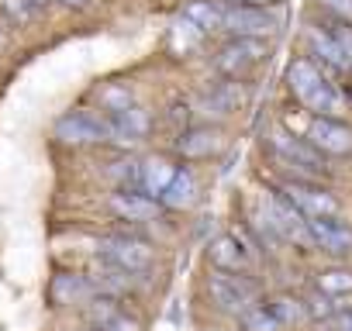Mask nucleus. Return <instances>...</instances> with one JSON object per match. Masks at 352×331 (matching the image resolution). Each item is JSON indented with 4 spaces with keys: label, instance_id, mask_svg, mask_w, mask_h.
Returning <instances> with one entry per match:
<instances>
[{
    "label": "nucleus",
    "instance_id": "1",
    "mask_svg": "<svg viewBox=\"0 0 352 331\" xmlns=\"http://www.w3.org/2000/svg\"><path fill=\"white\" fill-rule=\"evenodd\" d=\"M287 87L290 93L297 97V104L304 111H311L314 117H338L345 100H342V90L311 62V59H294L287 66Z\"/></svg>",
    "mask_w": 352,
    "mask_h": 331
},
{
    "label": "nucleus",
    "instance_id": "2",
    "mask_svg": "<svg viewBox=\"0 0 352 331\" xmlns=\"http://www.w3.org/2000/svg\"><path fill=\"white\" fill-rule=\"evenodd\" d=\"M270 152L280 159V166L300 173L297 180H324V176H328L324 155H321L307 138H297V135H290L287 128H276V131L270 135Z\"/></svg>",
    "mask_w": 352,
    "mask_h": 331
},
{
    "label": "nucleus",
    "instance_id": "3",
    "mask_svg": "<svg viewBox=\"0 0 352 331\" xmlns=\"http://www.w3.org/2000/svg\"><path fill=\"white\" fill-rule=\"evenodd\" d=\"M208 293L211 300L228 310V314H245L249 307H256V297H259V283L245 273H225V269H214L211 279H208Z\"/></svg>",
    "mask_w": 352,
    "mask_h": 331
},
{
    "label": "nucleus",
    "instance_id": "4",
    "mask_svg": "<svg viewBox=\"0 0 352 331\" xmlns=\"http://www.w3.org/2000/svg\"><path fill=\"white\" fill-rule=\"evenodd\" d=\"M97 255H100L104 266H114V269L131 273V276H135V273H148L152 262H155L152 245L142 242V238H128V235H111V238H104V242L97 245Z\"/></svg>",
    "mask_w": 352,
    "mask_h": 331
},
{
    "label": "nucleus",
    "instance_id": "5",
    "mask_svg": "<svg viewBox=\"0 0 352 331\" xmlns=\"http://www.w3.org/2000/svg\"><path fill=\"white\" fill-rule=\"evenodd\" d=\"M221 28L232 32L235 38H266L280 28V14L270 8L228 4V8H221Z\"/></svg>",
    "mask_w": 352,
    "mask_h": 331
},
{
    "label": "nucleus",
    "instance_id": "6",
    "mask_svg": "<svg viewBox=\"0 0 352 331\" xmlns=\"http://www.w3.org/2000/svg\"><path fill=\"white\" fill-rule=\"evenodd\" d=\"M266 228L276 235V238H287L294 245H314L311 242V221L280 194L273 190L270 201H266Z\"/></svg>",
    "mask_w": 352,
    "mask_h": 331
},
{
    "label": "nucleus",
    "instance_id": "7",
    "mask_svg": "<svg viewBox=\"0 0 352 331\" xmlns=\"http://www.w3.org/2000/svg\"><path fill=\"white\" fill-rule=\"evenodd\" d=\"M266 56H270L266 38H232V42L218 52L214 66H218L221 76H228V80H242V76L252 73Z\"/></svg>",
    "mask_w": 352,
    "mask_h": 331
},
{
    "label": "nucleus",
    "instance_id": "8",
    "mask_svg": "<svg viewBox=\"0 0 352 331\" xmlns=\"http://www.w3.org/2000/svg\"><path fill=\"white\" fill-rule=\"evenodd\" d=\"M280 194L304 214V218H338V201L331 190L311 183V180H287Z\"/></svg>",
    "mask_w": 352,
    "mask_h": 331
},
{
    "label": "nucleus",
    "instance_id": "9",
    "mask_svg": "<svg viewBox=\"0 0 352 331\" xmlns=\"http://www.w3.org/2000/svg\"><path fill=\"white\" fill-rule=\"evenodd\" d=\"M307 49H311V62L328 76V80H335V76H345L349 69H352V62H349V56H345V49H342V42L324 28V25H311L307 28Z\"/></svg>",
    "mask_w": 352,
    "mask_h": 331
},
{
    "label": "nucleus",
    "instance_id": "10",
    "mask_svg": "<svg viewBox=\"0 0 352 331\" xmlns=\"http://www.w3.org/2000/svg\"><path fill=\"white\" fill-rule=\"evenodd\" d=\"M304 138L321 155H352V128L338 117H311Z\"/></svg>",
    "mask_w": 352,
    "mask_h": 331
},
{
    "label": "nucleus",
    "instance_id": "11",
    "mask_svg": "<svg viewBox=\"0 0 352 331\" xmlns=\"http://www.w3.org/2000/svg\"><path fill=\"white\" fill-rule=\"evenodd\" d=\"M56 138L66 141V145L111 141V128H107V117H97V114H87V111H73V114H63L56 121Z\"/></svg>",
    "mask_w": 352,
    "mask_h": 331
},
{
    "label": "nucleus",
    "instance_id": "12",
    "mask_svg": "<svg viewBox=\"0 0 352 331\" xmlns=\"http://www.w3.org/2000/svg\"><path fill=\"white\" fill-rule=\"evenodd\" d=\"M208 259L214 269H225V273H245L249 262H252V249L245 245V238L239 231L232 235H218L208 249Z\"/></svg>",
    "mask_w": 352,
    "mask_h": 331
},
{
    "label": "nucleus",
    "instance_id": "13",
    "mask_svg": "<svg viewBox=\"0 0 352 331\" xmlns=\"http://www.w3.org/2000/svg\"><path fill=\"white\" fill-rule=\"evenodd\" d=\"M311 221V242L321 252L331 255H349L352 252V228L338 218H307Z\"/></svg>",
    "mask_w": 352,
    "mask_h": 331
},
{
    "label": "nucleus",
    "instance_id": "14",
    "mask_svg": "<svg viewBox=\"0 0 352 331\" xmlns=\"http://www.w3.org/2000/svg\"><path fill=\"white\" fill-rule=\"evenodd\" d=\"M107 128H111V141H121V145H131V141H142L152 128L148 114L142 107H124V111H111L107 114Z\"/></svg>",
    "mask_w": 352,
    "mask_h": 331
},
{
    "label": "nucleus",
    "instance_id": "15",
    "mask_svg": "<svg viewBox=\"0 0 352 331\" xmlns=\"http://www.w3.org/2000/svg\"><path fill=\"white\" fill-rule=\"evenodd\" d=\"M90 324H94V331H142V324L124 307H118L114 297L90 300Z\"/></svg>",
    "mask_w": 352,
    "mask_h": 331
},
{
    "label": "nucleus",
    "instance_id": "16",
    "mask_svg": "<svg viewBox=\"0 0 352 331\" xmlns=\"http://www.w3.org/2000/svg\"><path fill=\"white\" fill-rule=\"evenodd\" d=\"M159 201L155 197H148V194H142V190H118L114 197H111V211L118 214V218H124V221H148V218H155L159 214Z\"/></svg>",
    "mask_w": 352,
    "mask_h": 331
},
{
    "label": "nucleus",
    "instance_id": "17",
    "mask_svg": "<svg viewBox=\"0 0 352 331\" xmlns=\"http://www.w3.org/2000/svg\"><path fill=\"white\" fill-rule=\"evenodd\" d=\"M221 148V131L218 128H184L176 138V152L184 159H208Z\"/></svg>",
    "mask_w": 352,
    "mask_h": 331
},
{
    "label": "nucleus",
    "instance_id": "18",
    "mask_svg": "<svg viewBox=\"0 0 352 331\" xmlns=\"http://www.w3.org/2000/svg\"><path fill=\"white\" fill-rule=\"evenodd\" d=\"M194 201H197V180H194V173L187 170V166H176V176H173L169 187L162 190L159 204L169 207V211H184V207H190Z\"/></svg>",
    "mask_w": 352,
    "mask_h": 331
},
{
    "label": "nucleus",
    "instance_id": "19",
    "mask_svg": "<svg viewBox=\"0 0 352 331\" xmlns=\"http://www.w3.org/2000/svg\"><path fill=\"white\" fill-rule=\"evenodd\" d=\"M90 293H94V283H90V279H83V276H76V273H59V276L52 279V286H49V297H52V304H56V307L83 304Z\"/></svg>",
    "mask_w": 352,
    "mask_h": 331
},
{
    "label": "nucleus",
    "instance_id": "20",
    "mask_svg": "<svg viewBox=\"0 0 352 331\" xmlns=\"http://www.w3.org/2000/svg\"><path fill=\"white\" fill-rule=\"evenodd\" d=\"M173 176H176V166H173L169 159H162V155L145 159V162H142V194H148V197L159 201Z\"/></svg>",
    "mask_w": 352,
    "mask_h": 331
},
{
    "label": "nucleus",
    "instance_id": "21",
    "mask_svg": "<svg viewBox=\"0 0 352 331\" xmlns=\"http://www.w3.org/2000/svg\"><path fill=\"white\" fill-rule=\"evenodd\" d=\"M184 18L201 32H218L221 28V8L211 4V0H190V4L184 8Z\"/></svg>",
    "mask_w": 352,
    "mask_h": 331
},
{
    "label": "nucleus",
    "instance_id": "22",
    "mask_svg": "<svg viewBox=\"0 0 352 331\" xmlns=\"http://www.w3.org/2000/svg\"><path fill=\"white\" fill-rule=\"evenodd\" d=\"M239 104H242V90H239V83H235V80L218 83V87H214V90H208V97H204L208 114H211V111H214V114H232Z\"/></svg>",
    "mask_w": 352,
    "mask_h": 331
},
{
    "label": "nucleus",
    "instance_id": "23",
    "mask_svg": "<svg viewBox=\"0 0 352 331\" xmlns=\"http://www.w3.org/2000/svg\"><path fill=\"white\" fill-rule=\"evenodd\" d=\"M242 324H245L249 331H280V328H283V324L276 321L273 307H266V304H256V307H249V310L242 314Z\"/></svg>",
    "mask_w": 352,
    "mask_h": 331
},
{
    "label": "nucleus",
    "instance_id": "24",
    "mask_svg": "<svg viewBox=\"0 0 352 331\" xmlns=\"http://www.w3.org/2000/svg\"><path fill=\"white\" fill-rule=\"evenodd\" d=\"M318 290L328 297H342L352 290V269H328L318 276Z\"/></svg>",
    "mask_w": 352,
    "mask_h": 331
},
{
    "label": "nucleus",
    "instance_id": "25",
    "mask_svg": "<svg viewBox=\"0 0 352 331\" xmlns=\"http://www.w3.org/2000/svg\"><path fill=\"white\" fill-rule=\"evenodd\" d=\"M307 314H314V317H331V314H338L342 310V304H338V297H328V293H321V290H314L311 297H307Z\"/></svg>",
    "mask_w": 352,
    "mask_h": 331
},
{
    "label": "nucleus",
    "instance_id": "26",
    "mask_svg": "<svg viewBox=\"0 0 352 331\" xmlns=\"http://www.w3.org/2000/svg\"><path fill=\"white\" fill-rule=\"evenodd\" d=\"M270 307H273V314H276V321H280V324H294V321H300V317L307 314V307H304V304H297L294 297H280V300H273Z\"/></svg>",
    "mask_w": 352,
    "mask_h": 331
},
{
    "label": "nucleus",
    "instance_id": "27",
    "mask_svg": "<svg viewBox=\"0 0 352 331\" xmlns=\"http://www.w3.org/2000/svg\"><path fill=\"white\" fill-rule=\"evenodd\" d=\"M318 4L328 11V18L352 25V0H318Z\"/></svg>",
    "mask_w": 352,
    "mask_h": 331
},
{
    "label": "nucleus",
    "instance_id": "28",
    "mask_svg": "<svg viewBox=\"0 0 352 331\" xmlns=\"http://www.w3.org/2000/svg\"><path fill=\"white\" fill-rule=\"evenodd\" d=\"M324 28L342 42V49H345V56H349V62H352V25H345V21H335V18H331Z\"/></svg>",
    "mask_w": 352,
    "mask_h": 331
},
{
    "label": "nucleus",
    "instance_id": "29",
    "mask_svg": "<svg viewBox=\"0 0 352 331\" xmlns=\"http://www.w3.org/2000/svg\"><path fill=\"white\" fill-rule=\"evenodd\" d=\"M100 100L107 104V111H124V107H131V93H128V90H121V87L104 90V97H100Z\"/></svg>",
    "mask_w": 352,
    "mask_h": 331
},
{
    "label": "nucleus",
    "instance_id": "30",
    "mask_svg": "<svg viewBox=\"0 0 352 331\" xmlns=\"http://www.w3.org/2000/svg\"><path fill=\"white\" fill-rule=\"evenodd\" d=\"M321 328H324V331H352V307H342L338 314L324 317Z\"/></svg>",
    "mask_w": 352,
    "mask_h": 331
},
{
    "label": "nucleus",
    "instance_id": "31",
    "mask_svg": "<svg viewBox=\"0 0 352 331\" xmlns=\"http://www.w3.org/2000/svg\"><path fill=\"white\" fill-rule=\"evenodd\" d=\"M4 11H8V18H14V21L25 25V21L32 18V0H8Z\"/></svg>",
    "mask_w": 352,
    "mask_h": 331
},
{
    "label": "nucleus",
    "instance_id": "32",
    "mask_svg": "<svg viewBox=\"0 0 352 331\" xmlns=\"http://www.w3.org/2000/svg\"><path fill=\"white\" fill-rule=\"evenodd\" d=\"M232 4H252V8H266L270 0H232Z\"/></svg>",
    "mask_w": 352,
    "mask_h": 331
},
{
    "label": "nucleus",
    "instance_id": "33",
    "mask_svg": "<svg viewBox=\"0 0 352 331\" xmlns=\"http://www.w3.org/2000/svg\"><path fill=\"white\" fill-rule=\"evenodd\" d=\"M66 4H69V8H87L90 0H66Z\"/></svg>",
    "mask_w": 352,
    "mask_h": 331
},
{
    "label": "nucleus",
    "instance_id": "34",
    "mask_svg": "<svg viewBox=\"0 0 352 331\" xmlns=\"http://www.w3.org/2000/svg\"><path fill=\"white\" fill-rule=\"evenodd\" d=\"M49 4V0H32V8H45Z\"/></svg>",
    "mask_w": 352,
    "mask_h": 331
},
{
    "label": "nucleus",
    "instance_id": "35",
    "mask_svg": "<svg viewBox=\"0 0 352 331\" xmlns=\"http://www.w3.org/2000/svg\"><path fill=\"white\" fill-rule=\"evenodd\" d=\"M0 42H4V35H0Z\"/></svg>",
    "mask_w": 352,
    "mask_h": 331
}]
</instances>
